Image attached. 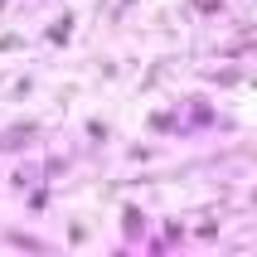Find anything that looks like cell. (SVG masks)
I'll return each mask as SVG.
<instances>
[{
	"instance_id": "6da1fadb",
	"label": "cell",
	"mask_w": 257,
	"mask_h": 257,
	"mask_svg": "<svg viewBox=\"0 0 257 257\" xmlns=\"http://www.w3.org/2000/svg\"><path fill=\"white\" fill-rule=\"evenodd\" d=\"M141 228H146L141 209H126V214H121V233H126V238H141Z\"/></svg>"
}]
</instances>
